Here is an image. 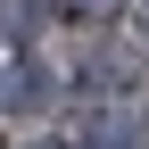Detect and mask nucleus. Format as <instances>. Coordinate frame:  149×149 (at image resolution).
Instances as JSON below:
<instances>
[{"label": "nucleus", "mask_w": 149, "mask_h": 149, "mask_svg": "<svg viewBox=\"0 0 149 149\" xmlns=\"http://www.w3.org/2000/svg\"><path fill=\"white\" fill-rule=\"evenodd\" d=\"M25 149H66V141H25Z\"/></svg>", "instance_id": "4"}, {"label": "nucleus", "mask_w": 149, "mask_h": 149, "mask_svg": "<svg viewBox=\"0 0 149 149\" xmlns=\"http://www.w3.org/2000/svg\"><path fill=\"white\" fill-rule=\"evenodd\" d=\"M0 108H8V116H33V108H50V66L17 58L8 74H0Z\"/></svg>", "instance_id": "1"}, {"label": "nucleus", "mask_w": 149, "mask_h": 149, "mask_svg": "<svg viewBox=\"0 0 149 149\" xmlns=\"http://www.w3.org/2000/svg\"><path fill=\"white\" fill-rule=\"evenodd\" d=\"M124 0H58V17H83V25H108Z\"/></svg>", "instance_id": "3"}, {"label": "nucleus", "mask_w": 149, "mask_h": 149, "mask_svg": "<svg viewBox=\"0 0 149 149\" xmlns=\"http://www.w3.org/2000/svg\"><path fill=\"white\" fill-rule=\"evenodd\" d=\"M42 17H50V0H0V33H8V42H33Z\"/></svg>", "instance_id": "2"}]
</instances>
